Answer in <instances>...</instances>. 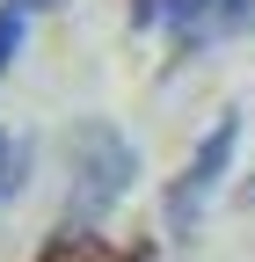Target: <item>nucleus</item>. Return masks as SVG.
<instances>
[{
  "instance_id": "obj_1",
  "label": "nucleus",
  "mask_w": 255,
  "mask_h": 262,
  "mask_svg": "<svg viewBox=\"0 0 255 262\" xmlns=\"http://www.w3.org/2000/svg\"><path fill=\"white\" fill-rule=\"evenodd\" d=\"M66 226H95L117 196H132L139 182V146L124 139L110 117H80L66 131Z\"/></svg>"
},
{
  "instance_id": "obj_2",
  "label": "nucleus",
  "mask_w": 255,
  "mask_h": 262,
  "mask_svg": "<svg viewBox=\"0 0 255 262\" xmlns=\"http://www.w3.org/2000/svg\"><path fill=\"white\" fill-rule=\"evenodd\" d=\"M233 153H241V110L211 117V131L197 139V153H189V160H182V175L168 182V226H175V233H189V226L204 219L211 189L226 182V168H233Z\"/></svg>"
},
{
  "instance_id": "obj_3",
  "label": "nucleus",
  "mask_w": 255,
  "mask_h": 262,
  "mask_svg": "<svg viewBox=\"0 0 255 262\" xmlns=\"http://www.w3.org/2000/svg\"><path fill=\"white\" fill-rule=\"evenodd\" d=\"M219 8H226V0H161V22L175 29L182 44H204V29H211Z\"/></svg>"
},
{
  "instance_id": "obj_4",
  "label": "nucleus",
  "mask_w": 255,
  "mask_h": 262,
  "mask_svg": "<svg viewBox=\"0 0 255 262\" xmlns=\"http://www.w3.org/2000/svg\"><path fill=\"white\" fill-rule=\"evenodd\" d=\"M22 37H29V8H22V0H0V73L15 66Z\"/></svg>"
},
{
  "instance_id": "obj_5",
  "label": "nucleus",
  "mask_w": 255,
  "mask_h": 262,
  "mask_svg": "<svg viewBox=\"0 0 255 262\" xmlns=\"http://www.w3.org/2000/svg\"><path fill=\"white\" fill-rule=\"evenodd\" d=\"M15 182H22V146L8 139V131H0V196H8Z\"/></svg>"
},
{
  "instance_id": "obj_6",
  "label": "nucleus",
  "mask_w": 255,
  "mask_h": 262,
  "mask_svg": "<svg viewBox=\"0 0 255 262\" xmlns=\"http://www.w3.org/2000/svg\"><path fill=\"white\" fill-rule=\"evenodd\" d=\"M161 22V0H132V29H153Z\"/></svg>"
},
{
  "instance_id": "obj_7",
  "label": "nucleus",
  "mask_w": 255,
  "mask_h": 262,
  "mask_svg": "<svg viewBox=\"0 0 255 262\" xmlns=\"http://www.w3.org/2000/svg\"><path fill=\"white\" fill-rule=\"evenodd\" d=\"M241 204H255V175H248V182H241Z\"/></svg>"
}]
</instances>
